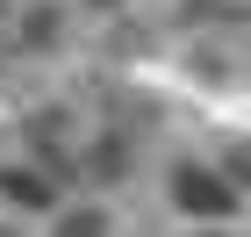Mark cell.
Listing matches in <instances>:
<instances>
[{"mask_svg": "<svg viewBox=\"0 0 251 237\" xmlns=\"http://www.w3.org/2000/svg\"><path fill=\"white\" fill-rule=\"evenodd\" d=\"M100 230H108V223H100V216H72V223H65L58 237H100Z\"/></svg>", "mask_w": 251, "mask_h": 237, "instance_id": "cell-2", "label": "cell"}, {"mask_svg": "<svg viewBox=\"0 0 251 237\" xmlns=\"http://www.w3.org/2000/svg\"><path fill=\"white\" fill-rule=\"evenodd\" d=\"M173 201L194 209V216H230V209H237V194L215 173H201V165H179V173H173Z\"/></svg>", "mask_w": 251, "mask_h": 237, "instance_id": "cell-1", "label": "cell"}]
</instances>
